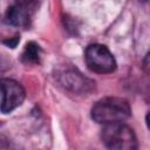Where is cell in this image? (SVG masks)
<instances>
[{
  "instance_id": "obj_9",
  "label": "cell",
  "mask_w": 150,
  "mask_h": 150,
  "mask_svg": "<svg viewBox=\"0 0 150 150\" xmlns=\"http://www.w3.org/2000/svg\"><path fill=\"white\" fill-rule=\"evenodd\" d=\"M143 70L146 74H150V52L145 55V57L143 60Z\"/></svg>"
},
{
  "instance_id": "obj_6",
  "label": "cell",
  "mask_w": 150,
  "mask_h": 150,
  "mask_svg": "<svg viewBox=\"0 0 150 150\" xmlns=\"http://www.w3.org/2000/svg\"><path fill=\"white\" fill-rule=\"evenodd\" d=\"M89 82L87 79H84L80 73L70 70V71H66L62 75V83L64 87H67L68 89H71L73 91H82L86 90L88 88V83Z\"/></svg>"
},
{
  "instance_id": "obj_2",
  "label": "cell",
  "mask_w": 150,
  "mask_h": 150,
  "mask_svg": "<svg viewBox=\"0 0 150 150\" xmlns=\"http://www.w3.org/2000/svg\"><path fill=\"white\" fill-rule=\"evenodd\" d=\"M101 139L107 150H137L138 148L134 130L123 122L104 125Z\"/></svg>"
},
{
  "instance_id": "obj_4",
  "label": "cell",
  "mask_w": 150,
  "mask_h": 150,
  "mask_svg": "<svg viewBox=\"0 0 150 150\" xmlns=\"http://www.w3.org/2000/svg\"><path fill=\"white\" fill-rule=\"evenodd\" d=\"M1 105L2 114H8L20 107L25 100V89L22 86L12 79L1 80Z\"/></svg>"
},
{
  "instance_id": "obj_7",
  "label": "cell",
  "mask_w": 150,
  "mask_h": 150,
  "mask_svg": "<svg viewBox=\"0 0 150 150\" xmlns=\"http://www.w3.org/2000/svg\"><path fill=\"white\" fill-rule=\"evenodd\" d=\"M40 54H41L40 46L38 43H35L34 41H30V42L26 43L25 49L21 55V59L25 63H39Z\"/></svg>"
},
{
  "instance_id": "obj_8",
  "label": "cell",
  "mask_w": 150,
  "mask_h": 150,
  "mask_svg": "<svg viewBox=\"0 0 150 150\" xmlns=\"http://www.w3.org/2000/svg\"><path fill=\"white\" fill-rule=\"evenodd\" d=\"M19 41H20V38L19 36H14V38L8 39V40H4L2 43L6 45V46H8V47H11V48H14V47H16V45L19 43Z\"/></svg>"
},
{
  "instance_id": "obj_5",
  "label": "cell",
  "mask_w": 150,
  "mask_h": 150,
  "mask_svg": "<svg viewBox=\"0 0 150 150\" xmlns=\"http://www.w3.org/2000/svg\"><path fill=\"white\" fill-rule=\"evenodd\" d=\"M30 5L28 1H20L8 7L6 21L13 26H26L30 18Z\"/></svg>"
},
{
  "instance_id": "obj_1",
  "label": "cell",
  "mask_w": 150,
  "mask_h": 150,
  "mask_svg": "<svg viewBox=\"0 0 150 150\" xmlns=\"http://www.w3.org/2000/svg\"><path fill=\"white\" fill-rule=\"evenodd\" d=\"M131 115L129 102L122 97H104L91 108V118L100 124L121 123Z\"/></svg>"
},
{
  "instance_id": "obj_10",
  "label": "cell",
  "mask_w": 150,
  "mask_h": 150,
  "mask_svg": "<svg viewBox=\"0 0 150 150\" xmlns=\"http://www.w3.org/2000/svg\"><path fill=\"white\" fill-rule=\"evenodd\" d=\"M145 123H146V127L149 128V130H150V111L146 114V116H145Z\"/></svg>"
},
{
  "instance_id": "obj_3",
  "label": "cell",
  "mask_w": 150,
  "mask_h": 150,
  "mask_svg": "<svg viewBox=\"0 0 150 150\" xmlns=\"http://www.w3.org/2000/svg\"><path fill=\"white\" fill-rule=\"evenodd\" d=\"M84 59L88 68L97 74H109L116 69V60L111 52L103 45L94 43L87 47Z\"/></svg>"
}]
</instances>
